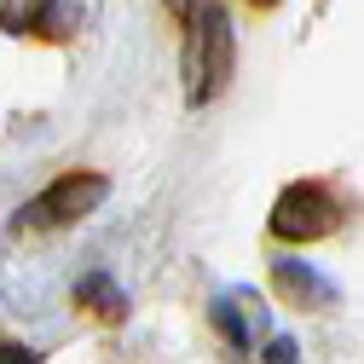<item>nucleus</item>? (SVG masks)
<instances>
[{
	"label": "nucleus",
	"instance_id": "nucleus-2",
	"mask_svg": "<svg viewBox=\"0 0 364 364\" xmlns=\"http://www.w3.org/2000/svg\"><path fill=\"white\" fill-rule=\"evenodd\" d=\"M105 191H110V179H105V173H64V179H53V186L41 191L29 208H18V232H23V225H29V232H41V225L81 220Z\"/></svg>",
	"mask_w": 364,
	"mask_h": 364
},
{
	"label": "nucleus",
	"instance_id": "nucleus-5",
	"mask_svg": "<svg viewBox=\"0 0 364 364\" xmlns=\"http://www.w3.org/2000/svg\"><path fill=\"white\" fill-rule=\"evenodd\" d=\"M255 6H278V0H255Z\"/></svg>",
	"mask_w": 364,
	"mask_h": 364
},
{
	"label": "nucleus",
	"instance_id": "nucleus-4",
	"mask_svg": "<svg viewBox=\"0 0 364 364\" xmlns=\"http://www.w3.org/2000/svg\"><path fill=\"white\" fill-rule=\"evenodd\" d=\"M53 0H0V29H35Z\"/></svg>",
	"mask_w": 364,
	"mask_h": 364
},
{
	"label": "nucleus",
	"instance_id": "nucleus-3",
	"mask_svg": "<svg viewBox=\"0 0 364 364\" xmlns=\"http://www.w3.org/2000/svg\"><path fill=\"white\" fill-rule=\"evenodd\" d=\"M341 225V208L324 186H289L278 197V208H272V232H278L284 243H312Z\"/></svg>",
	"mask_w": 364,
	"mask_h": 364
},
{
	"label": "nucleus",
	"instance_id": "nucleus-1",
	"mask_svg": "<svg viewBox=\"0 0 364 364\" xmlns=\"http://www.w3.org/2000/svg\"><path fill=\"white\" fill-rule=\"evenodd\" d=\"M186 70H191V105L214 99L225 87V70H232V35H225V18L214 0L191 12V47H186Z\"/></svg>",
	"mask_w": 364,
	"mask_h": 364
}]
</instances>
